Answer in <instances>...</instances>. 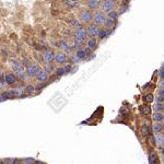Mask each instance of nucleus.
<instances>
[{
  "label": "nucleus",
  "mask_w": 164,
  "mask_h": 164,
  "mask_svg": "<svg viewBox=\"0 0 164 164\" xmlns=\"http://www.w3.org/2000/svg\"><path fill=\"white\" fill-rule=\"evenodd\" d=\"M11 64V67H12V69H13L14 74H17L18 77L21 78L22 80H25V69H24V66L22 64H21L20 61L15 60V59H11L10 61Z\"/></svg>",
  "instance_id": "1"
},
{
  "label": "nucleus",
  "mask_w": 164,
  "mask_h": 164,
  "mask_svg": "<svg viewBox=\"0 0 164 164\" xmlns=\"http://www.w3.org/2000/svg\"><path fill=\"white\" fill-rule=\"evenodd\" d=\"M87 30L85 29H83L82 26H79L77 27V30H76V32H74V40H77V42H80V43H82V42H84V40H87Z\"/></svg>",
  "instance_id": "2"
},
{
  "label": "nucleus",
  "mask_w": 164,
  "mask_h": 164,
  "mask_svg": "<svg viewBox=\"0 0 164 164\" xmlns=\"http://www.w3.org/2000/svg\"><path fill=\"white\" fill-rule=\"evenodd\" d=\"M92 17H93V14L91 13V11L89 10H82L79 14V18H80V20L84 23H90L91 21H92Z\"/></svg>",
  "instance_id": "3"
},
{
  "label": "nucleus",
  "mask_w": 164,
  "mask_h": 164,
  "mask_svg": "<svg viewBox=\"0 0 164 164\" xmlns=\"http://www.w3.org/2000/svg\"><path fill=\"white\" fill-rule=\"evenodd\" d=\"M102 4V9L105 12H110V11L114 10L115 7V0H103V2H101Z\"/></svg>",
  "instance_id": "4"
},
{
  "label": "nucleus",
  "mask_w": 164,
  "mask_h": 164,
  "mask_svg": "<svg viewBox=\"0 0 164 164\" xmlns=\"http://www.w3.org/2000/svg\"><path fill=\"white\" fill-rule=\"evenodd\" d=\"M92 20L94 21V24H103L104 20H105V14H104V11H97L93 14L92 17Z\"/></svg>",
  "instance_id": "5"
},
{
  "label": "nucleus",
  "mask_w": 164,
  "mask_h": 164,
  "mask_svg": "<svg viewBox=\"0 0 164 164\" xmlns=\"http://www.w3.org/2000/svg\"><path fill=\"white\" fill-rule=\"evenodd\" d=\"M40 67L37 66V65L33 64V65H29L26 68V74L27 76H30V77H35L37 74V72L40 71Z\"/></svg>",
  "instance_id": "6"
},
{
  "label": "nucleus",
  "mask_w": 164,
  "mask_h": 164,
  "mask_svg": "<svg viewBox=\"0 0 164 164\" xmlns=\"http://www.w3.org/2000/svg\"><path fill=\"white\" fill-rule=\"evenodd\" d=\"M97 32H99V26L96 24H91L90 26L88 27L87 35L90 37H95L97 35Z\"/></svg>",
  "instance_id": "7"
},
{
  "label": "nucleus",
  "mask_w": 164,
  "mask_h": 164,
  "mask_svg": "<svg viewBox=\"0 0 164 164\" xmlns=\"http://www.w3.org/2000/svg\"><path fill=\"white\" fill-rule=\"evenodd\" d=\"M35 77H36V80L38 81V82H45V81L48 79V72H47L45 69H44V70H40Z\"/></svg>",
  "instance_id": "8"
},
{
  "label": "nucleus",
  "mask_w": 164,
  "mask_h": 164,
  "mask_svg": "<svg viewBox=\"0 0 164 164\" xmlns=\"http://www.w3.org/2000/svg\"><path fill=\"white\" fill-rule=\"evenodd\" d=\"M55 61L58 64H65L67 61V55L63 51L60 53H56L55 54Z\"/></svg>",
  "instance_id": "9"
},
{
  "label": "nucleus",
  "mask_w": 164,
  "mask_h": 164,
  "mask_svg": "<svg viewBox=\"0 0 164 164\" xmlns=\"http://www.w3.org/2000/svg\"><path fill=\"white\" fill-rule=\"evenodd\" d=\"M17 76L14 74H11V72H9V74H7L6 76H4V81H6V83L9 84V85H12V84H14L15 82H17Z\"/></svg>",
  "instance_id": "10"
},
{
  "label": "nucleus",
  "mask_w": 164,
  "mask_h": 164,
  "mask_svg": "<svg viewBox=\"0 0 164 164\" xmlns=\"http://www.w3.org/2000/svg\"><path fill=\"white\" fill-rule=\"evenodd\" d=\"M44 60L46 61L47 64H51L53 61H55V53L51 50H47L44 54Z\"/></svg>",
  "instance_id": "11"
},
{
  "label": "nucleus",
  "mask_w": 164,
  "mask_h": 164,
  "mask_svg": "<svg viewBox=\"0 0 164 164\" xmlns=\"http://www.w3.org/2000/svg\"><path fill=\"white\" fill-rule=\"evenodd\" d=\"M101 2H102L101 0H88L87 7L91 10H95L101 6Z\"/></svg>",
  "instance_id": "12"
},
{
  "label": "nucleus",
  "mask_w": 164,
  "mask_h": 164,
  "mask_svg": "<svg viewBox=\"0 0 164 164\" xmlns=\"http://www.w3.org/2000/svg\"><path fill=\"white\" fill-rule=\"evenodd\" d=\"M152 131H153L154 134H161L162 131H163V125L161 124V123H159V121H155L153 124V126H152Z\"/></svg>",
  "instance_id": "13"
},
{
  "label": "nucleus",
  "mask_w": 164,
  "mask_h": 164,
  "mask_svg": "<svg viewBox=\"0 0 164 164\" xmlns=\"http://www.w3.org/2000/svg\"><path fill=\"white\" fill-rule=\"evenodd\" d=\"M103 25L105 26L106 30H111L113 27L115 26V22L114 20H111V19H108V18H105V20L103 22Z\"/></svg>",
  "instance_id": "14"
},
{
  "label": "nucleus",
  "mask_w": 164,
  "mask_h": 164,
  "mask_svg": "<svg viewBox=\"0 0 164 164\" xmlns=\"http://www.w3.org/2000/svg\"><path fill=\"white\" fill-rule=\"evenodd\" d=\"M154 138H155V143H157L161 149H163L164 137H163V135H162V132H161V134H157V136H155Z\"/></svg>",
  "instance_id": "15"
},
{
  "label": "nucleus",
  "mask_w": 164,
  "mask_h": 164,
  "mask_svg": "<svg viewBox=\"0 0 164 164\" xmlns=\"http://www.w3.org/2000/svg\"><path fill=\"white\" fill-rule=\"evenodd\" d=\"M111 33V31L106 30V29H99V32H97V35L96 36L100 38V40H103V38H105V37L108 35V34Z\"/></svg>",
  "instance_id": "16"
},
{
  "label": "nucleus",
  "mask_w": 164,
  "mask_h": 164,
  "mask_svg": "<svg viewBox=\"0 0 164 164\" xmlns=\"http://www.w3.org/2000/svg\"><path fill=\"white\" fill-rule=\"evenodd\" d=\"M85 57H87V51H85V49H79L77 51V54H76V59H77L78 61L82 60V59H85Z\"/></svg>",
  "instance_id": "17"
},
{
  "label": "nucleus",
  "mask_w": 164,
  "mask_h": 164,
  "mask_svg": "<svg viewBox=\"0 0 164 164\" xmlns=\"http://www.w3.org/2000/svg\"><path fill=\"white\" fill-rule=\"evenodd\" d=\"M97 46V40L94 37H91L90 40H88V48H90L91 50L95 49Z\"/></svg>",
  "instance_id": "18"
},
{
  "label": "nucleus",
  "mask_w": 164,
  "mask_h": 164,
  "mask_svg": "<svg viewBox=\"0 0 164 164\" xmlns=\"http://www.w3.org/2000/svg\"><path fill=\"white\" fill-rule=\"evenodd\" d=\"M152 118H153V121L162 123V121H163V118H164L163 113H162V112H155L153 114V116H152Z\"/></svg>",
  "instance_id": "19"
},
{
  "label": "nucleus",
  "mask_w": 164,
  "mask_h": 164,
  "mask_svg": "<svg viewBox=\"0 0 164 164\" xmlns=\"http://www.w3.org/2000/svg\"><path fill=\"white\" fill-rule=\"evenodd\" d=\"M108 19H111V20H117V18H118V12L116 10H112L110 11V12H107V17Z\"/></svg>",
  "instance_id": "20"
},
{
  "label": "nucleus",
  "mask_w": 164,
  "mask_h": 164,
  "mask_svg": "<svg viewBox=\"0 0 164 164\" xmlns=\"http://www.w3.org/2000/svg\"><path fill=\"white\" fill-rule=\"evenodd\" d=\"M153 108L155 112H163V103H161V102H157L155 105H153Z\"/></svg>",
  "instance_id": "21"
},
{
  "label": "nucleus",
  "mask_w": 164,
  "mask_h": 164,
  "mask_svg": "<svg viewBox=\"0 0 164 164\" xmlns=\"http://www.w3.org/2000/svg\"><path fill=\"white\" fill-rule=\"evenodd\" d=\"M66 72H67V71H66L65 67H59V68H57V69H56V74H57V76H59V77H60V76H64Z\"/></svg>",
  "instance_id": "22"
},
{
  "label": "nucleus",
  "mask_w": 164,
  "mask_h": 164,
  "mask_svg": "<svg viewBox=\"0 0 164 164\" xmlns=\"http://www.w3.org/2000/svg\"><path fill=\"white\" fill-rule=\"evenodd\" d=\"M140 111H141V113H142L143 115H149L151 113L150 107H148V106H142L140 108Z\"/></svg>",
  "instance_id": "23"
},
{
  "label": "nucleus",
  "mask_w": 164,
  "mask_h": 164,
  "mask_svg": "<svg viewBox=\"0 0 164 164\" xmlns=\"http://www.w3.org/2000/svg\"><path fill=\"white\" fill-rule=\"evenodd\" d=\"M66 4L69 6V7H77L78 2L77 0H67V1H66Z\"/></svg>",
  "instance_id": "24"
},
{
  "label": "nucleus",
  "mask_w": 164,
  "mask_h": 164,
  "mask_svg": "<svg viewBox=\"0 0 164 164\" xmlns=\"http://www.w3.org/2000/svg\"><path fill=\"white\" fill-rule=\"evenodd\" d=\"M157 154L155 153H150V155H149V162L150 163H155L157 162Z\"/></svg>",
  "instance_id": "25"
},
{
  "label": "nucleus",
  "mask_w": 164,
  "mask_h": 164,
  "mask_svg": "<svg viewBox=\"0 0 164 164\" xmlns=\"http://www.w3.org/2000/svg\"><path fill=\"white\" fill-rule=\"evenodd\" d=\"M149 134H150V127H148V126L142 127V135L143 136H148Z\"/></svg>",
  "instance_id": "26"
},
{
  "label": "nucleus",
  "mask_w": 164,
  "mask_h": 164,
  "mask_svg": "<svg viewBox=\"0 0 164 164\" xmlns=\"http://www.w3.org/2000/svg\"><path fill=\"white\" fill-rule=\"evenodd\" d=\"M70 25H72V27H79V26H81L80 23H79V21H77V20H71L70 21Z\"/></svg>",
  "instance_id": "27"
},
{
  "label": "nucleus",
  "mask_w": 164,
  "mask_h": 164,
  "mask_svg": "<svg viewBox=\"0 0 164 164\" xmlns=\"http://www.w3.org/2000/svg\"><path fill=\"white\" fill-rule=\"evenodd\" d=\"M144 100L147 101V102H152V101H153V95H152V94H147V95L144 96Z\"/></svg>",
  "instance_id": "28"
},
{
  "label": "nucleus",
  "mask_w": 164,
  "mask_h": 164,
  "mask_svg": "<svg viewBox=\"0 0 164 164\" xmlns=\"http://www.w3.org/2000/svg\"><path fill=\"white\" fill-rule=\"evenodd\" d=\"M26 91L29 93H33L34 91H35V88L33 85H29V87H26Z\"/></svg>",
  "instance_id": "29"
},
{
  "label": "nucleus",
  "mask_w": 164,
  "mask_h": 164,
  "mask_svg": "<svg viewBox=\"0 0 164 164\" xmlns=\"http://www.w3.org/2000/svg\"><path fill=\"white\" fill-rule=\"evenodd\" d=\"M160 79H161V80H163V79H164V70H163V67H161V69H160Z\"/></svg>",
  "instance_id": "30"
},
{
  "label": "nucleus",
  "mask_w": 164,
  "mask_h": 164,
  "mask_svg": "<svg viewBox=\"0 0 164 164\" xmlns=\"http://www.w3.org/2000/svg\"><path fill=\"white\" fill-rule=\"evenodd\" d=\"M1 88H2V84H1V82H0V89H1Z\"/></svg>",
  "instance_id": "31"
}]
</instances>
